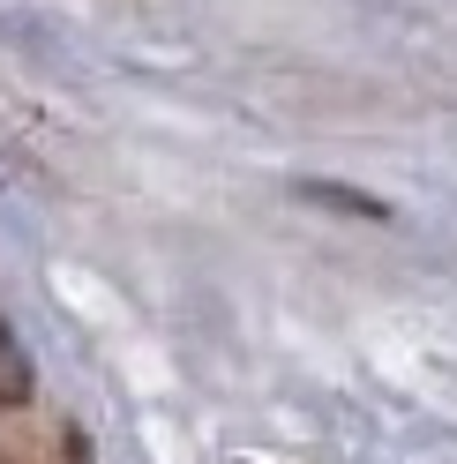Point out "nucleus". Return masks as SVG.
<instances>
[{"label": "nucleus", "instance_id": "obj_1", "mask_svg": "<svg viewBox=\"0 0 457 464\" xmlns=\"http://www.w3.org/2000/svg\"><path fill=\"white\" fill-rule=\"evenodd\" d=\"M8 404H31V360H23V344L0 323V412H8Z\"/></svg>", "mask_w": 457, "mask_h": 464}, {"label": "nucleus", "instance_id": "obj_2", "mask_svg": "<svg viewBox=\"0 0 457 464\" xmlns=\"http://www.w3.org/2000/svg\"><path fill=\"white\" fill-rule=\"evenodd\" d=\"M307 202H337V210H353L360 225H383L390 210H383V202H367V195H345V188H300Z\"/></svg>", "mask_w": 457, "mask_h": 464}]
</instances>
